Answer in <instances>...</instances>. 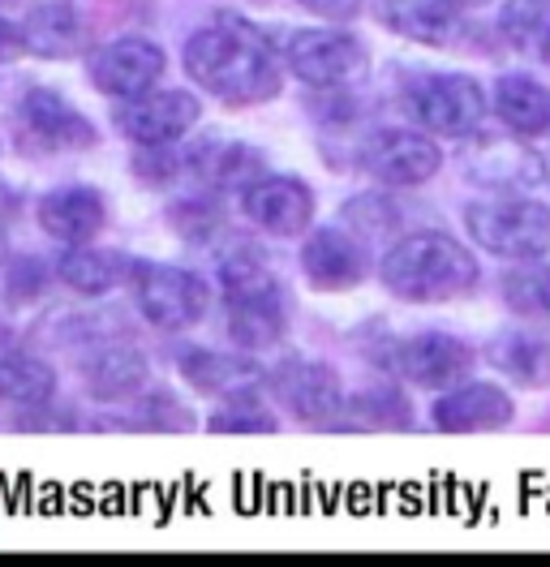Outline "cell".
<instances>
[{
  "label": "cell",
  "instance_id": "obj_35",
  "mask_svg": "<svg viewBox=\"0 0 550 567\" xmlns=\"http://www.w3.org/2000/svg\"><path fill=\"white\" fill-rule=\"evenodd\" d=\"M22 52H31V48H27V31H22L18 22H4V18H0V65H13Z\"/></svg>",
  "mask_w": 550,
  "mask_h": 567
},
{
  "label": "cell",
  "instance_id": "obj_13",
  "mask_svg": "<svg viewBox=\"0 0 550 567\" xmlns=\"http://www.w3.org/2000/svg\"><path fill=\"white\" fill-rule=\"evenodd\" d=\"M164 70H169V56L151 39H112L91 56V82L112 100H134L155 91Z\"/></svg>",
  "mask_w": 550,
  "mask_h": 567
},
{
  "label": "cell",
  "instance_id": "obj_7",
  "mask_svg": "<svg viewBox=\"0 0 550 567\" xmlns=\"http://www.w3.org/2000/svg\"><path fill=\"white\" fill-rule=\"evenodd\" d=\"M134 301L142 319L160 331H190L198 327L211 306V292L198 276L169 267V262H134Z\"/></svg>",
  "mask_w": 550,
  "mask_h": 567
},
{
  "label": "cell",
  "instance_id": "obj_18",
  "mask_svg": "<svg viewBox=\"0 0 550 567\" xmlns=\"http://www.w3.org/2000/svg\"><path fill=\"white\" fill-rule=\"evenodd\" d=\"M22 121H27V130H31L34 138H43L57 151H86V146H95V125L57 91H43V86L27 91Z\"/></svg>",
  "mask_w": 550,
  "mask_h": 567
},
{
  "label": "cell",
  "instance_id": "obj_40",
  "mask_svg": "<svg viewBox=\"0 0 550 567\" xmlns=\"http://www.w3.org/2000/svg\"><path fill=\"white\" fill-rule=\"evenodd\" d=\"M0 4H4V0H0Z\"/></svg>",
  "mask_w": 550,
  "mask_h": 567
},
{
  "label": "cell",
  "instance_id": "obj_3",
  "mask_svg": "<svg viewBox=\"0 0 550 567\" xmlns=\"http://www.w3.org/2000/svg\"><path fill=\"white\" fill-rule=\"evenodd\" d=\"M220 288L228 301V331L241 349L258 353V349L279 344V336L288 327V297L258 258H249V254L228 258L220 267Z\"/></svg>",
  "mask_w": 550,
  "mask_h": 567
},
{
  "label": "cell",
  "instance_id": "obj_1",
  "mask_svg": "<svg viewBox=\"0 0 550 567\" xmlns=\"http://www.w3.org/2000/svg\"><path fill=\"white\" fill-rule=\"evenodd\" d=\"M185 70L203 91L233 107L267 104L279 95V65L272 48L233 18L203 27L185 43Z\"/></svg>",
  "mask_w": 550,
  "mask_h": 567
},
{
  "label": "cell",
  "instance_id": "obj_5",
  "mask_svg": "<svg viewBox=\"0 0 550 567\" xmlns=\"http://www.w3.org/2000/svg\"><path fill=\"white\" fill-rule=\"evenodd\" d=\"M284 70L314 91H348L370 70V52L348 31H293L284 39Z\"/></svg>",
  "mask_w": 550,
  "mask_h": 567
},
{
  "label": "cell",
  "instance_id": "obj_12",
  "mask_svg": "<svg viewBox=\"0 0 550 567\" xmlns=\"http://www.w3.org/2000/svg\"><path fill=\"white\" fill-rule=\"evenodd\" d=\"M520 138H473V146L465 151V177L481 189H499V194H524V189L542 185L547 159Z\"/></svg>",
  "mask_w": 550,
  "mask_h": 567
},
{
  "label": "cell",
  "instance_id": "obj_27",
  "mask_svg": "<svg viewBox=\"0 0 550 567\" xmlns=\"http://www.w3.org/2000/svg\"><path fill=\"white\" fill-rule=\"evenodd\" d=\"M57 395V370L31 353L0 357V404L13 409H39Z\"/></svg>",
  "mask_w": 550,
  "mask_h": 567
},
{
  "label": "cell",
  "instance_id": "obj_25",
  "mask_svg": "<svg viewBox=\"0 0 550 567\" xmlns=\"http://www.w3.org/2000/svg\"><path fill=\"white\" fill-rule=\"evenodd\" d=\"M490 365L520 388H550V340L533 331H503L490 340Z\"/></svg>",
  "mask_w": 550,
  "mask_h": 567
},
{
  "label": "cell",
  "instance_id": "obj_10",
  "mask_svg": "<svg viewBox=\"0 0 550 567\" xmlns=\"http://www.w3.org/2000/svg\"><path fill=\"white\" fill-rule=\"evenodd\" d=\"M272 391L275 400L306 425H332L348 409L340 374L332 365H323V361H306V357L284 361L272 374Z\"/></svg>",
  "mask_w": 550,
  "mask_h": 567
},
{
  "label": "cell",
  "instance_id": "obj_38",
  "mask_svg": "<svg viewBox=\"0 0 550 567\" xmlns=\"http://www.w3.org/2000/svg\"><path fill=\"white\" fill-rule=\"evenodd\" d=\"M0 262H4V237H0Z\"/></svg>",
  "mask_w": 550,
  "mask_h": 567
},
{
  "label": "cell",
  "instance_id": "obj_37",
  "mask_svg": "<svg viewBox=\"0 0 550 567\" xmlns=\"http://www.w3.org/2000/svg\"><path fill=\"white\" fill-rule=\"evenodd\" d=\"M456 9H478V4H490V0H451Z\"/></svg>",
  "mask_w": 550,
  "mask_h": 567
},
{
  "label": "cell",
  "instance_id": "obj_32",
  "mask_svg": "<svg viewBox=\"0 0 550 567\" xmlns=\"http://www.w3.org/2000/svg\"><path fill=\"white\" fill-rule=\"evenodd\" d=\"M344 219H348V228H353L361 241H375V237H387V233L400 224V212H396L387 198L370 194V198H353Z\"/></svg>",
  "mask_w": 550,
  "mask_h": 567
},
{
  "label": "cell",
  "instance_id": "obj_19",
  "mask_svg": "<svg viewBox=\"0 0 550 567\" xmlns=\"http://www.w3.org/2000/svg\"><path fill=\"white\" fill-rule=\"evenodd\" d=\"M22 31H27V48H31L34 56H48V61H69V56H78V52L86 48V39H91L82 13H78L69 0L34 4L31 13H27V22H22Z\"/></svg>",
  "mask_w": 550,
  "mask_h": 567
},
{
  "label": "cell",
  "instance_id": "obj_15",
  "mask_svg": "<svg viewBox=\"0 0 550 567\" xmlns=\"http://www.w3.org/2000/svg\"><path fill=\"white\" fill-rule=\"evenodd\" d=\"M241 207L254 228L272 237H302L314 219V194L297 177H258L241 189Z\"/></svg>",
  "mask_w": 550,
  "mask_h": 567
},
{
  "label": "cell",
  "instance_id": "obj_9",
  "mask_svg": "<svg viewBox=\"0 0 550 567\" xmlns=\"http://www.w3.org/2000/svg\"><path fill=\"white\" fill-rule=\"evenodd\" d=\"M387 365H391V374L409 379L417 388L447 391L473 374V349L447 331H417L391 349Z\"/></svg>",
  "mask_w": 550,
  "mask_h": 567
},
{
  "label": "cell",
  "instance_id": "obj_2",
  "mask_svg": "<svg viewBox=\"0 0 550 567\" xmlns=\"http://www.w3.org/2000/svg\"><path fill=\"white\" fill-rule=\"evenodd\" d=\"M478 258L456 241L451 233L426 228L409 233L378 258V280L387 284V292H396L400 301H456L465 292H473L478 284Z\"/></svg>",
  "mask_w": 550,
  "mask_h": 567
},
{
  "label": "cell",
  "instance_id": "obj_22",
  "mask_svg": "<svg viewBox=\"0 0 550 567\" xmlns=\"http://www.w3.org/2000/svg\"><path fill=\"white\" fill-rule=\"evenodd\" d=\"M190 168L215 189H249L258 177H267L263 155L245 142H203L190 151Z\"/></svg>",
  "mask_w": 550,
  "mask_h": 567
},
{
  "label": "cell",
  "instance_id": "obj_21",
  "mask_svg": "<svg viewBox=\"0 0 550 567\" xmlns=\"http://www.w3.org/2000/svg\"><path fill=\"white\" fill-rule=\"evenodd\" d=\"M383 22L396 35L426 43V48H447L451 35L460 31V9L451 0H387Z\"/></svg>",
  "mask_w": 550,
  "mask_h": 567
},
{
  "label": "cell",
  "instance_id": "obj_17",
  "mask_svg": "<svg viewBox=\"0 0 550 567\" xmlns=\"http://www.w3.org/2000/svg\"><path fill=\"white\" fill-rule=\"evenodd\" d=\"M103 219H108L103 194L91 185H65V189H52V194L39 198V228L52 241H65V246L95 241Z\"/></svg>",
  "mask_w": 550,
  "mask_h": 567
},
{
  "label": "cell",
  "instance_id": "obj_4",
  "mask_svg": "<svg viewBox=\"0 0 550 567\" xmlns=\"http://www.w3.org/2000/svg\"><path fill=\"white\" fill-rule=\"evenodd\" d=\"M465 228L486 254L495 258H542L550 249V207L524 194H508V198H490V203H473L465 212Z\"/></svg>",
  "mask_w": 550,
  "mask_h": 567
},
{
  "label": "cell",
  "instance_id": "obj_39",
  "mask_svg": "<svg viewBox=\"0 0 550 567\" xmlns=\"http://www.w3.org/2000/svg\"><path fill=\"white\" fill-rule=\"evenodd\" d=\"M542 56H547V61H550V48H547V52H542Z\"/></svg>",
  "mask_w": 550,
  "mask_h": 567
},
{
  "label": "cell",
  "instance_id": "obj_23",
  "mask_svg": "<svg viewBox=\"0 0 550 567\" xmlns=\"http://www.w3.org/2000/svg\"><path fill=\"white\" fill-rule=\"evenodd\" d=\"M57 276H61V284H69L73 292L103 297V292L121 288V284L134 276V262H130L125 254H116V249L73 246L65 258L57 262Z\"/></svg>",
  "mask_w": 550,
  "mask_h": 567
},
{
  "label": "cell",
  "instance_id": "obj_8",
  "mask_svg": "<svg viewBox=\"0 0 550 567\" xmlns=\"http://www.w3.org/2000/svg\"><path fill=\"white\" fill-rule=\"evenodd\" d=\"M361 168L375 181L391 185V189H412L426 181L439 177L444 168V151L435 134H409V130H383L361 146Z\"/></svg>",
  "mask_w": 550,
  "mask_h": 567
},
{
  "label": "cell",
  "instance_id": "obj_16",
  "mask_svg": "<svg viewBox=\"0 0 550 567\" xmlns=\"http://www.w3.org/2000/svg\"><path fill=\"white\" fill-rule=\"evenodd\" d=\"M512 422V395L495 383H456L435 404V425L447 434H481Z\"/></svg>",
  "mask_w": 550,
  "mask_h": 567
},
{
  "label": "cell",
  "instance_id": "obj_6",
  "mask_svg": "<svg viewBox=\"0 0 550 567\" xmlns=\"http://www.w3.org/2000/svg\"><path fill=\"white\" fill-rule=\"evenodd\" d=\"M409 116L435 138H469L478 134L481 116H486V95L473 78L465 73H430L417 78L405 95Z\"/></svg>",
  "mask_w": 550,
  "mask_h": 567
},
{
  "label": "cell",
  "instance_id": "obj_26",
  "mask_svg": "<svg viewBox=\"0 0 550 567\" xmlns=\"http://www.w3.org/2000/svg\"><path fill=\"white\" fill-rule=\"evenodd\" d=\"M146 357L138 353L134 344H108L100 353L91 357L86 365V391L95 400H130L138 391L146 388Z\"/></svg>",
  "mask_w": 550,
  "mask_h": 567
},
{
  "label": "cell",
  "instance_id": "obj_28",
  "mask_svg": "<svg viewBox=\"0 0 550 567\" xmlns=\"http://www.w3.org/2000/svg\"><path fill=\"white\" fill-rule=\"evenodd\" d=\"M503 301L508 310L524 322L550 327V267L538 258H524L512 276L503 280Z\"/></svg>",
  "mask_w": 550,
  "mask_h": 567
},
{
  "label": "cell",
  "instance_id": "obj_14",
  "mask_svg": "<svg viewBox=\"0 0 550 567\" xmlns=\"http://www.w3.org/2000/svg\"><path fill=\"white\" fill-rule=\"evenodd\" d=\"M302 271L323 292H344L370 276V254L366 241L348 228H318L302 246Z\"/></svg>",
  "mask_w": 550,
  "mask_h": 567
},
{
  "label": "cell",
  "instance_id": "obj_24",
  "mask_svg": "<svg viewBox=\"0 0 550 567\" xmlns=\"http://www.w3.org/2000/svg\"><path fill=\"white\" fill-rule=\"evenodd\" d=\"M181 374L206 395H237L263 383V365L245 353H194L181 361Z\"/></svg>",
  "mask_w": 550,
  "mask_h": 567
},
{
  "label": "cell",
  "instance_id": "obj_30",
  "mask_svg": "<svg viewBox=\"0 0 550 567\" xmlns=\"http://www.w3.org/2000/svg\"><path fill=\"white\" fill-rule=\"evenodd\" d=\"M206 430L211 434H275L279 422L254 391H237V395H224L220 413L206 422Z\"/></svg>",
  "mask_w": 550,
  "mask_h": 567
},
{
  "label": "cell",
  "instance_id": "obj_36",
  "mask_svg": "<svg viewBox=\"0 0 550 567\" xmlns=\"http://www.w3.org/2000/svg\"><path fill=\"white\" fill-rule=\"evenodd\" d=\"M309 13H318V18H327V22H348V18H357L361 13V0H302Z\"/></svg>",
  "mask_w": 550,
  "mask_h": 567
},
{
  "label": "cell",
  "instance_id": "obj_33",
  "mask_svg": "<svg viewBox=\"0 0 550 567\" xmlns=\"http://www.w3.org/2000/svg\"><path fill=\"white\" fill-rule=\"evenodd\" d=\"M48 267L39 262V258H18V262H9V271H4V297L9 301H34L43 288H48Z\"/></svg>",
  "mask_w": 550,
  "mask_h": 567
},
{
  "label": "cell",
  "instance_id": "obj_29",
  "mask_svg": "<svg viewBox=\"0 0 550 567\" xmlns=\"http://www.w3.org/2000/svg\"><path fill=\"white\" fill-rule=\"evenodd\" d=\"M499 31L520 52L550 48V0H508L499 13Z\"/></svg>",
  "mask_w": 550,
  "mask_h": 567
},
{
  "label": "cell",
  "instance_id": "obj_31",
  "mask_svg": "<svg viewBox=\"0 0 550 567\" xmlns=\"http://www.w3.org/2000/svg\"><path fill=\"white\" fill-rule=\"evenodd\" d=\"M353 417H357V425H375V430L409 425V400L391 383H383V388H370L366 395L353 400Z\"/></svg>",
  "mask_w": 550,
  "mask_h": 567
},
{
  "label": "cell",
  "instance_id": "obj_20",
  "mask_svg": "<svg viewBox=\"0 0 550 567\" xmlns=\"http://www.w3.org/2000/svg\"><path fill=\"white\" fill-rule=\"evenodd\" d=\"M490 107H495V116L512 134L538 138V134L550 130V86H542L538 78H524V73L499 78V86L490 95Z\"/></svg>",
  "mask_w": 550,
  "mask_h": 567
},
{
  "label": "cell",
  "instance_id": "obj_11",
  "mask_svg": "<svg viewBox=\"0 0 550 567\" xmlns=\"http://www.w3.org/2000/svg\"><path fill=\"white\" fill-rule=\"evenodd\" d=\"M203 116V104L190 91H146L134 100H121L116 107V125L125 138L138 146H172L185 138Z\"/></svg>",
  "mask_w": 550,
  "mask_h": 567
},
{
  "label": "cell",
  "instance_id": "obj_34",
  "mask_svg": "<svg viewBox=\"0 0 550 567\" xmlns=\"http://www.w3.org/2000/svg\"><path fill=\"white\" fill-rule=\"evenodd\" d=\"M169 219L181 237H194V241H206V237L220 228V212H215V203H206V198L176 203V207L169 212Z\"/></svg>",
  "mask_w": 550,
  "mask_h": 567
}]
</instances>
